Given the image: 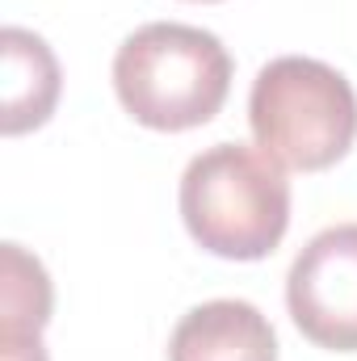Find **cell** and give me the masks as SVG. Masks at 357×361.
<instances>
[{
	"mask_svg": "<svg viewBox=\"0 0 357 361\" xmlns=\"http://www.w3.org/2000/svg\"><path fill=\"white\" fill-rule=\"evenodd\" d=\"M286 307L311 345L357 353V223L307 240L286 277Z\"/></svg>",
	"mask_w": 357,
	"mask_h": 361,
	"instance_id": "obj_4",
	"label": "cell"
},
{
	"mask_svg": "<svg viewBox=\"0 0 357 361\" xmlns=\"http://www.w3.org/2000/svg\"><path fill=\"white\" fill-rule=\"evenodd\" d=\"M122 109L152 130H189L210 122L231 92L227 47L198 25H139L114 55Z\"/></svg>",
	"mask_w": 357,
	"mask_h": 361,
	"instance_id": "obj_2",
	"label": "cell"
},
{
	"mask_svg": "<svg viewBox=\"0 0 357 361\" xmlns=\"http://www.w3.org/2000/svg\"><path fill=\"white\" fill-rule=\"evenodd\" d=\"M248 122L257 147L282 169L320 173L332 169L357 139L353 85L307 55H282L265 63L253 80Z\"/></svg>",
	"mask_w": 357,
	"mask_h": 361,
	"instance_id": "obj_3",
	"label": "cell"
},
{
	"mask_svg": "<svg viewBox=\"0 0 357 361\" xmlns=\"http://www.w3.org/2000/svg\"><path fill=\"white\" fill-rule=\"evenodd\" d=\"M0 332H21V336H42L51 319V277L38 257H30L21 244L0 248Z\"/></svg>",
	"mask_w": 357,
	"mask_h": 361,
	"instance_id": "obj_7",
	"label": "cell"
},
{
	"mask_svg": "<svg viewBox=\"0 0 357 361\" xmlns=\"http://www.w3.org/2000/svg\"><path fill=\"white\" fill-rule=\"evenodd\" d=\"M169 361H277V336L244 298H210L181 315Z\"/></svg>",
	"mask_w": 357,
	"mask_h": 361,
	"instance_id": "obj_5",
	"label": "cell"
},
{
	"mask_svg": "<svg viewBox=\"0 0 357 361\" xmlns=\"http://www.w3.org/2000/svg\"><path fill=\"white\" fill-rule=\"evenodd\" d=\"M181 219L206 252L261 261L290 227L286 169L261 147L214 143L181 177Z\"/></svg>",
	"mask_w": 357,
	"mask_h": 361,
	"instance_id": "obj_1",
	"label": "cell"
},
{
	"mask_svg": "<svg viewBox=\"0 0 357 361\" xmlns=\"http://www.w3.org/2000/svg\"><path fill=\"white\" fill-rule=\"evenodd\" d=\"M0 361H47V349H42V336L0 332Z\"/></svg>",
	"mask_w": 357,
	"mask_h": 361,
	"instance_id": "obj_8",
	"label": "cell"
},
{
	"mask_svg": "<svg viewBox=\"0 0 357 361\" xmlns=\"http://www.w3.org/2000/svg\"><path fill=\"white\" fill-rule=\"evenodd\" d=\"M0 51H4V135H25L34 126H42L55 114V101L63 89L59 76V59L47 47V38H38L34 30L8 25L0 34Z\"/></svg>",
	"mask_w": 357,
	"mask_h": 361,
	"instance_id": "obj_6",
	"label": "cell"
}]
</instances>
